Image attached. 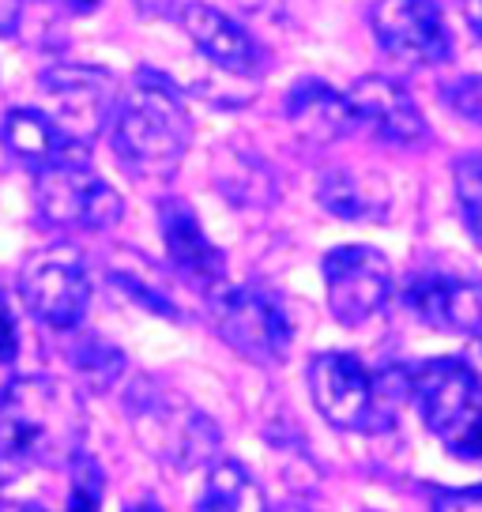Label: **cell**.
<instances>
[{
    "label": "cell",
    "mask_w": 482,
    "mask_h": 512,
    "mask_svg": "<svg viewBox=\"0 0 482 512\" xmlns=\"http://www.w3.org/2000/svg\"><path fill=\"white\" fill-rule=\"evenodd\" d=\"M125 512H166V509H162V505L155 501V497H144V501H136V505H129Z\"/></svg>",
    "instance_id": "obj_30"
},
{
    "label": "cell",
    "mask_w": 482,
    "mask_h": 512,
    "mask_svg": "<svg viewBox=\"0 0 482 512\" xmlns=\"http://www.w3.org/2000/svg\"><path fill=\"white\" fill-rule=\"evenodd\" d=\"M309 392L313 403L336 430H373L381 422L377 384L370 369L354 354L328 351L309 362Z\"/></svg>",
    "instance_id": "obj_9"
},
{
    "label": "cell",
    "mask_w": 482,
    "mask_h": 512,
    "mask_svg": "<svg viewBox=\"0 0 482 512\" xmlns=\"http://www.w3.org/2000/svg\"><path fill=\"white\" fill-rule=\"evenodd\" d=\"M287 117L298 128V136H306L309 144H332L347 128H354V113L347 95H339L336 87L324 80H302L287 95Z\"/></svg>",
    "instance_id": "obj_17"
},
{
    "label": "cell",
    "mask_w": 482,
    "mask_h": 512,
    "mask_svg": "<svg viewBox=\"0 0 482 512\" xmlns=\"http://www.w3.org/2000/svg\"><path fill=\"white\" fill-rule=\"evenodd\" d=\"M200 512H272L268 509V497L260 490V482L245 471L241 460L234 456H219L208 467V482H204V494L196 501Z\"/></svg>",
    "instance_id": "obj_19"
},
{
    "label": "cell",
    "mask_w": 482,
    "mask_h": 512,
    "mask_svg": "<svg viewBox=\"0 0 482 512\" xmlns=\"http://www.w3.org/2000/svg\"><path fill=\"white\" fill-rule=\"evenodd\" d=\"M4 144L16 159L31 162L38 170H53V166H87L91 159V144L72 136L53 113H42L34 106H12L4 113V128H0Z\"/></svg>",
    "instance_id": "obj_15"
},
{
    "label": "cell",
    "mask_w": 482,
    "mask_h": 512,
    "mask_svg": "<svg viewBox=\"0 0 482 512\" xmlns=\"http://www.w3.org/2000/svg\"><path fill=\"white\" fill-rule=\"evenodd\" d=\"M72 464L76 471H72V494H68L65 512H102V490H106L102 467L91 456H76Z\"/></svg>",
    "instance_id": "obj_23"
},
{
    "label": "cell",
    "mask_w": 482,
    "mask_h": 512,
    "mask_svg": "<svg viewBox=\"0 0 482 512\" xmlns=\"http://www.w3.org/2000/svg\"><path fill=\"white\" fill-rule=\"evenodd\" d=\"M373 34L388 57L403 64H445L452 57V31L437 0H377Z\"/></svg>",
    "instance_id": "obj_8"
},
{
    "label": "cell",
    "mask_w": 482,
    "mask_h": 512,
    "mask_svg": "<svg viewBox=\"0 0 482 512\" xmlns=\"http://www.w3.org/2000/svg\"><path fill=\"white\" fill-rule=\"evenodd\" d=\"M464 16L467 27L475 31V38H482V0H464Z\"/></svg>",
    "instance_id": "obj_28"
},
{
    "label": "cell",
    "mask_w": 482,
    "mask_h": 512,
    "mask_svg": "<svg viewBox=\"0 0 482 512\" xmlns=\"http://www.w3.org/2000/svg\"><path fill=\"white\" fill-rule=\"evenodd\" d=\"M275 512H298V509H275Z\"/></svg>",
    "instance_id": "obj_34"
},
{
    "label": "cell",
    "mask_w": 482,
    "mask_h": 512,
    "mask_svg": "<svg viewBox=\"0 0 482 512\" xmlns=\"http://www.w3.org/2000/svg\"><path fill=\"white\" fill-rule=\"evenodd\" d=\"M68 8H72V12H80V16H87V12H95L98 4H102V0H65Z\"/></svg>",
    "instance_id": "obj_31"
},
{
    "label": "cell",
    "mask_w": 482,
    "mask_h": 512,
    "mask_svg": "<svg viewBox=\"0 0 482 512\" xmlns=\"http://www.w3.org/2000/svg\"><path fill=\"white\" fill-rule=\"evenodd\" d=\"M4 486H8V482H4V475H0V490H4Z\"/></svg>",
    "instance_id": "obj_33"
},
{
    "label": "cell",
    "mask_w": 482,
    "mask_h": 512,
    "mask_svg": "<svg viewBox=\"0 0 482 512\" xmlns=\"http://www.w3.org/2000/svg\"><path fill=\"white\" fill-rule=\"evenodd\" d=\"M403 305L426 328L449 336H479L482 332V279L475 275L422 272L403 290Z\"/></svg>",
    "instance_id": "obj_11"
},
{
    "label": "cell",
    "mask_w": 482,
    "mask_h": 512,
    "mask_svg": "<svg viewBox=\"0 0 482 512\" xmlns=\"http://www.w3.org/2000/svg\"><path fill=\"white\" fill-rule=\"evenodd\" d=\"M80 400L53 377H16L0 388V475L23 479L31 467L80 456Z\"/></svg>",
    "instance_id": "obj_1"
},
{
    "label": "cell",
    "mask_w": 482,
    "mask_h": 512,
    "mask_svg": "<svg viewBox=\"0 0 482 512\" xmlns=\"http://www.w3.org/2000/svg\"><path fill=\"white\" fill-rule=\"evenodd\" d=\"M407 388L418 403V415L441 437L471 403L482 396L475 369L460 358H430L407 369Z\"/></svg>",
    "instance_id": "obj_14"
},
{
    "label": "cell",
    "mask_w": 482,
    "mask_h": 512,
    "mask_svg": "<svg viewBox=\"0 0 482 512\" xmlns=\"http://www.w3.org/2000/svg\"><path fill=\"white\" fill-rule=\"evenodd\" d=\"M177 19H181V31L189 34V42L211 64H219L223 72H230V76H253V72H260L257 42L249 38V31L241 23H234L215 4L189 0V4H181Z\"/></svg>",
    "instance_id": "obj_16"
},
{
    "label": "cell",
    "mask_w": 482,
    "mask_h": 512,
    "mask_svg": "<svg viewBox=\"0 0 482 512\" xmlns=\"http://www.w3.org/2000/svg\"><path fill=\"white\" fill-rule=\"evenodd\" d=\"M441 441L456 460H482V396L441 433Z\"/></svg>",
    "instance_id": "obj_22"
},
{
    "label": "cell",
    "mask_w": 482,
    "mask_h": 512,
    "mask_svg": "<svg viewBox=\"0 0 482 512\" xmlns=\"http://www.w3.org/2000/svg\"><path fill=\"white\" fill-rule=\"evenodd\" d=\"M38 83L46 87L57 102V121L80 136L95 140L102 128L110 125L113 106H117V80L98 64H53L46 68Z\"/></svg>",
    "instance_id": "obj_10"
},
{
    "label": "cell",
    "mask_w": 482,
    "mask_h": 512,
    "mask_svg": "<svg viewBox=\"0 0 482 512\" xmlns=\"http://www.w3.org/2000/svg\"><path fill=\"white\" fill-rule=\"evenodd\" d=\"M76 373H80L95 392L113 388L117 377L125 373V354L117 351V347H110V343H102L98 336H87V339H80V347H76Z\"/></svg>",
    "instance_id": "obj_21"
},
{
    "label": "cell",
    "mask_w": 482,
    "mask_h": 512,
    "mask_svg": "<svg viewBox=\"0 0 482 512\" xmlns=\"http://www.w3.org/2000/svg\"><path fill=\"white\" fill-rule=\"evenodd\" d=\"M434 512H482V486L441 490V494L434 497Z\"/></svg>",
    "instance_id": "obj_26"
},
{
    "label": "cell",
    "mask_w": 482,
    "mask_h": 512,
    "mask_svg": "<svg viewBox=\"0 0 482 512\" xmlns=\"http://www.w3.org/2000/svg\"><path fill=\"white\" fill-rule=\"evenodd\" d=\"M347 102H351L354 125H366L385 144L418 147L426 144V136H430L418 102L407 95V87H400L388 76H362L347 91Z\"/></svg>",
    "instance_id": "obj_12"
},
{
    "label": "cell",
    "mask_w": 482,
    "mask_h": 512,
    "mask_svg": "<svg viewBox=\"0 0 482 512\" xmlns=\"http://www.w3.org/2000/svg\"><path fill=\"white\" fill-rule=\"evenodd\" d=\"M8 155H12V151H8V144H4V136H0V174L8 170Z\"/></svg>",
    "instance_id": "obj_32"
},
{
    "label": "cell",
    "mask_w": 482,
    "mask_h": 512,
    "mask_svg": "<svg viewBox=\"0 0 482 512\" xmlns=\"http://www.w3.org/2000/svg\"><path fill=\"white\" fill-rule=\"evenodd\" d=\"M324 290L339 324H366L385 309L392 294V264L373 245H336L324 256Z\"/></svg>",
    "instance_id": "obj_7"
},
{
    "label": "cell",
    "mask_w": 482,
    "mask_h": 512,
    "mask_svg": "<svg viewBox=\"0 0 482 512\" xmlns=\"http://www.w3.org/2000/svg\"><path fill=\"white\" fill-rule=\"evenodd\" d=\"M0 512H46L34 501H0Z\"/></svg>",
    "instance_id": "obj_29"
},
{
    "label": "cell",
    "mask_w": 482,
    "mask_h": 512,
    "mask_svg": "<svg viewBox=\"0 0 482 512\" xmlns=\"http://www.w3.org/2000/svg\"><path fill=\"white\" fill-rule=\"evenodd\" d=\"M193 144V121L174 83L140 72L132 91L117 98L110 117V147L136 181L166 185L181 170Z\"/></svg>",
    "instance_id": "obj_2"
},
{
    "label": "cell",
    "mask_w": 482,
    "mask_h": 512,
    "mask_svg": "<svg viewBox=\"0 0 482 512\" xmlns=\"http://www.w3.org/2000/svg\"><path fill=\"white\" fill-rule=\"evenodd\" d=\"M16 354H19V328L12 309H8V298L0 294V366H12Z\"/></svg>",
    "instance_id": "obj_27"
},
{
    "label": "cell",
    "mask_w": 482,
    "mask_h": 512,
    "mask_svg": "<svg viewBox=\"0 0 482 512\" xmlns=\"http://www.w3.org/2000/svg\"><path fill=\"white\" fill-rule=\"evenodd\" d=\"M208 317L215 336L257 366H279L290 354L294 324H290L287 305L268 287H257V283L226 287L223 283L211 290Z\"/></svg>",
    "instance_id": "obj_4"
},
{
    "label": "cell",
    "mask_w": 482,
    "mask_h": 512,
    "mask_svg": "<svg viewBox=\"0 0 482 512\" xmlns=\"http://www.w3.org/2000/svg\"><path fill=\"white\" fill-rule=\"evenodd\" d=\"M159 234L162 249L170 256L181 275H189L200 287H223L226 283V253L208 238V230L200 223L193 204L177 200V196H162L159 200Z\"/></svg>",
    "instance_id": "obj_13"
},
{
    "label": "cell",
    "mask_w": 482,
    "mask_h": 512,
    "mask_svg": "<svg viewBox=\"0 0 482 512\" xmlns=\"http://www.w3.org/2000/svg\"><path fill=\"white\" fill-rule=\"evenodd\" d=\"M34 204L46 223L72 226V230H110L125 215L121 192L113 189L110 181H102L91 166L38 170Z\"/></svg>",
    "instance_id": "obj_6"
},
{
    "label": "cell",
    "mask_w": 482,
    "mask_h": 512,
    "mask_svg": "<svg viewBox=\"0 0 482 512\" xmlns=\"http://www.w3.org/2000/svg\"><path fill=\"white\" fill-rule=\"evenodd\" d=\"M19 298L31 309V317L53 332L80 328L91 305V275L83 256L68 245L34 253L19 272Z\"/></svg>",
    "instance_id": "obj_5"
},
{
    "label": "cell",
    "mask_w": 482,
    "mask_h": 512,
    "mask_svg": "<svg viewBox=\"0 0 482 512\" xmlns=\"http://www.w3.org/2000/svg\"><path fill=\"white\" fill-rule=\"evenodd\" d=\"M317 200L343 223H388V208H392L385 181L358 170H328L317 181Z\"/></svg>",
    "instance_id": "obj_18"
},
{
    "label": "cell",
    "mask_w": 482,
    "mask_h": 512,
    "mask_svg": "<svg viewBox=\"0 0 482 512\" xmlns=\"http://www.w3.org/2000/svg\"><path fill=\"white\" fill-rule=\"evenodd\" d=\"M445 106L456 117L482 128V76H460L445 87Z\"/></svg>",
    "instance_id": "obj_25"
},
{
    "label": "cell",
    "mask_w": 482,
    "mask_h": 512,
    "mask_svg": "<svg viewBox=\"0 0 482 512\" xmlns=\"http://www.w3.org/2000/svg\"><path fill=\"white\" fill-rule=\"evenodd\" d=\"M113 283L125 290L136 305H144L147 313H155V317H170V320L181 317V313H177V305L170 302V294H166V290H159V283H155V279L136 275V272H113Z\"/></svg>",
    "instance_id": "obj_24"
},
{
    "label": "cell",
    "mask_w": 482,
    "mask_h": 512,
    "mask_svg": "<svg viewBox=\"0 0 482 512\" xmlns=\"http://www.w3.org/2000/svg\"><path fill=\"white\" fill-rule=\"evenodd\" d=\"M129 418L136 426V437L159 464L193 471L219 460V426L181 396L144 384L140 392H132Z\"/></svg>",
    "instance_id": "obj_3"
},
{
    "label": "cell",
    "mask_w": 482,
    "mask_h": 512,
    "mask_svg": "<svg viewBox=\"0 0 482 512\" xmlns=\"http://www.w3.org/2000/svg\"><path fill=\"white\" fill-rule=\"evenodd\" d=\"M452 181H456V204H460V219H464L467 234L475 238L482 249V151H467L452 166Z\"/></svg>",
    "instance_id": "obj_20"
}]
</instances>
